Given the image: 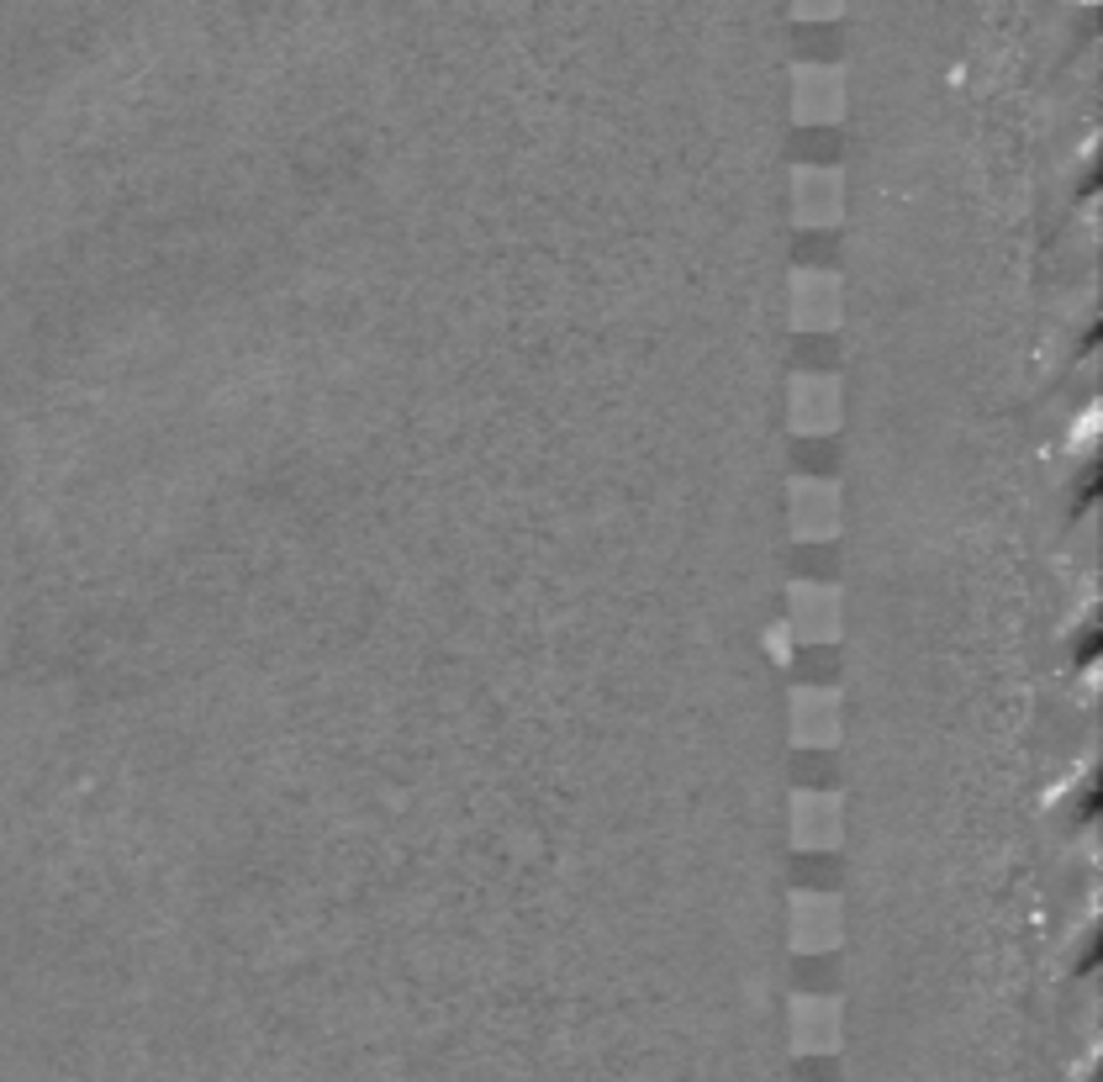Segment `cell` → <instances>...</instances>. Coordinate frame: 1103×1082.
Segmentation results:
<instances>
[{
    "mask_svg": "<svg viewBox=\"0 0 1103 1082\" xmlns=\"http://www.w3.org/2000/svg\"><path fill=\"white\" fill-rule=\"evenodd\" d=\"M834 940V903L802 898L798 903V945H829Z\"/></svg>",
    "mask_w": 1103,
    "mask_h": 1082,
    "instance_id": "6da1fadb",
    "label": "cell"
},
{
    "mask_svg": "<svg viewBox=\"0 0 1103 1082\" xmlns=\"http://www.w3.org/2000/svg\"><path fill=\"white\" fill-rule=\"evenodd\" d=\"M798 623L808 640H823L829 623H834V597L823 586H798Z\"/></svg>",
    "mask_w": 1103,
    "mask_h": 1082,
    "instance_id": "7a4b0ae2",
    "label": "cell"
},
{
    "mask_svg": "<svg viewBox=\"0 0 1103 1082\" xmlns=\"http://www.w3.org/2000/svg\"><path fill=\"white\" fill-rule=\"evenodd\" d=\"M834 491H823V486H798V528L802 534H829L834 528Z\"/></svg>",
    "mask_w": 1103,
    "mask_h": 1082,
    "instance_id": "3957f363",
    "label": "cell"
},
{
    "mask_svg": "<svg viewBox=\"0 0 1103 1082\" xmlns=\"http://www.w3.org/2000/svg\"><path fill=\"white\" fill-rule=\"evenodd\" d=\"M834 819H840V813H834V802H829V798H798V835H802L808 845H823V840H829Z\"/></svg>",
    "mask_w": 1103,
    "mask_h": 1082,
    "instance_id": "277c9868",
    "label": "cell"
},
{
    "mask_svg": "<svg viewBox=\"0 0 1103 1082\" xmlns=\"http://www.w3.org/2000/svg\"><path fill=\"white\" fill-rule=\"evenodd\" d=\"M829 412H834V386L823 381H802L798 386V428H829Z\"/></svg>",
    "mask_w": 1103,
    "mask_h": 1082,
    "instance_id": "5b68a950",
    "label": "cell"
},
{
    "mask_svg": "<svg viewBox=\"0 0 1103 1082\" xmlns=\"http://www.w3.org/2000/svg\"><path fill=\"white\" fill-rule=\"evenodd\" d=\"M834 702L829 698H819V692H802L798 698V734L802 740H829L834 734Z\"/></svg>",
    "mask_w": 1103,
    "mask_h": 1082,
    "instance_id": "8992f818",
    "label": "cell"
},
{
    "mask_svg": "<svg viewBox=\"0 0 1103 1082\" xmlns=\"http://www.w3.org/2000/svg\"><path fill=\"white\" fill-rule=\"evenodd\" d=\"M798 318L802 322H829L834 318V281H819V275L798 281Z\"/></svg>",
    "mask_w": 1103,
    "mask_h": 1082,
    "instance_id": "52a82bcc",
    "label": "cell"
},
{
    "mask_svg": "<svg viewBox=\"0 0 1103 1082\" xmlns=\"http://www.w3.org/2000/svg\"><path fill=\"white\" fill-rule=\"evenodd\" d=\"M829 196H834V181H819V175L798 181V206H808V217H829Z\"/></svg>",
    "mask_w": 1103,
    "mask_h": 1082,
    "instance_id": "ba28073f",
    "label": "cell"
}]
</instances>
